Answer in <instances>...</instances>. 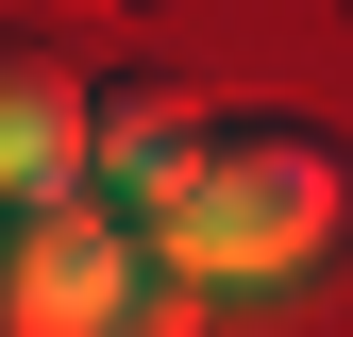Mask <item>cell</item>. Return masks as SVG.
Here are the masks:
<instances>
[{
	"instance_id": "cell-3",
	"label": "cell",
	"mask_w": 353,
	"mask_h": 337,
	"mask_svg": "<svg viewBox=\"0 0 353 337\" xmlns=\"http://www.w3.org/2000/svg\"><path fill=\"white\" fill-rule=\"evenodd\" d=\"M84 118H101L84 68L34 51V34H0V202H17V220L34 202H84Z\"/></svg>"
},
{
	"instance_id": "cell-1",
	"label": "cell",
	"mask_w": 353,
	"mask_h": 337,
	"mask_svg": "<svg viewBox=\"0 0 353 337\" xmlns=\"http://www.w3.org/2000/svg\"><path fill=\"white\" fill-rule=\"evenodd\" d=\"M336 202H353V168H336V135H303V118H236V135H185V186L152 202L168 220V253L185 270H303V253L336 236Z\"/></svg>"
},
{
	"instance_id": "cell-4",
	"label": "cell",
	"mask_w": 353,
	"mask_h": 337,
	"mask_svg": "<svg viewBox=\"0 0 353 337\" xmlns=\"http://www.w3.org/2000/svg\"><path fill=\"white\" fill-rule=\"evenodd\" d=\"M185 135H202V118L168 102V84H118V102L84 118V168H101V186H135V202H168V186H185Z\"/></svg>"
},
{
	"instance_id": "cell-2",
	"label": "cell",
	"mask_w": 353,
	"mask_h": 337,
	"mask_svg": "<svg viewBox=\"0 0 353 337\" xmlns=\"http://www.w3.org/2000/svg\"><path fill=\"white\" fill-rule=\"evenodd\" d=\"M0 337H168V304L135 287L101 202H34L0 236Z\"/></svg>"
}]
</instances>
